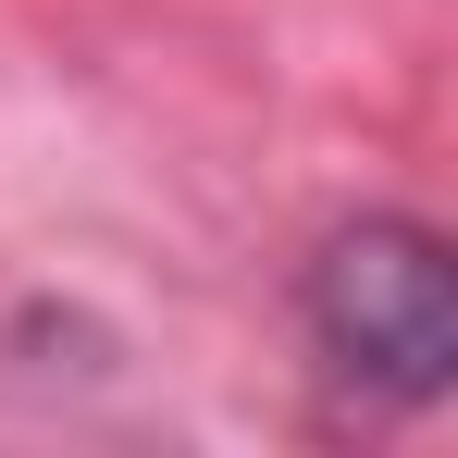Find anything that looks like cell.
Wrapping results in <instances>:
<instances>
[{
  "mask_svg": "<svg viewBox=\"0 0 458 458\" xmlns=\"http://www.w3.org/2000/svg\"><path fill=\"white\" fill-rule=\"evenodd\" d=\"M310 335H322L335 372L384 384V396H446V372H458L446 235L409 224V211H372V224L322 235V260H310Z\"/></svg>",
  "mask_w": 458,
  "mask_h": 458,
  "instance_id": "obj_1",
  "label": "cell"
}]
</instances>
